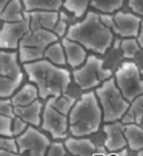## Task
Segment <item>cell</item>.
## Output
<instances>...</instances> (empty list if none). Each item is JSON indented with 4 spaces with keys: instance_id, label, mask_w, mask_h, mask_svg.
<instances>
[{
    "instance_id": "obj_1",
    "label": "cell",
    "mask_w": 143,
    "mask_h": 156,
    "mask_svg": "<svg viewBox=\"0 0 143 156\" xmlns=\"http://www.w3.org/2000/svg\"><path fill=\"white\" fill-rule=\"evenodd\" d=\"M29 81L38 88L42 100L64 96L70 83V73L65 68L55 66L45 58L23 64Z\"/></svg>"
},
{
    "instance_id": "obj_2",
    "label": "cell",
    "mask_w": 143,
    "mask_h": 156,
    "mask_svg": "<svg viewBox=\"0 0 143 156\" xmlns=\"http://www.w3.org/2000/svg\"><path fill=\"white\" fill-rule=\"evenodd\" d=\"M65 38L83 45L87 51L104 54L113 42V32L104 25L95 12H88L83 20L72 24Z\"/></svg>"
},
{
    "instance_id": "obj_3",
    "label": "cell",
    "mask_w": 143,
    "mask_h": 156,
    "mask_svg": "<svg viewBox=\"0 0 143 156\" xmlns=\"http://www.w3.org/2000/svg\"><path fill=\"white\" fill-rule=\"evenodd\" d=\"M69 131L74 137H84L99 130L103 113L95 92L88 91L75 101L69 112Z\"/></svg>"
},
{
    "instance_id": "obj_4",
    "label": "cell",
    "mask_w": 143,
    "mask_h": 156,
    "mask_svg": "<svg viewBox=\"0 0 143 156\" xmlns=\"http://www.w3.org/2000/svg\"><path fill=\"white\" fill-rule=\"evenodd\" d=\"M95 96L99 101L104 122H117L122 120L128 111L129 102L123 97L113 78L104 81L99 87H97Z\"/></svg>"
},
{
    "instance_id": "obj_5",
    "label": "cell",
    "mask_w": 143,
    "mask_h": 156,
    "mask_svg": "<svg viewBox=\"0 0 143 156\" xmlns=\"http://www.w3.org/2000/svg\"><path fill=\"white\" fill-rule=\"evenodd\" d=\"M59 38L48 29H34L22 39L19 44V61L20 63H30L44 58V52L52 43L58 42Z\"/></svg>"
},
{
    "instance_id": "obj_6",
    "label": "cell",
    "mask_w": 143,
    "mask_h": 156,
    "mask_svg": "<svg viewBox=\"0 0 143 156\" xmlns=\"http://www.w3.org/2000/svg\"><path fill=\"white\" fill-rule=\"evenodd\" d=\"M73 78L80 90L90 91L112 78V72L104 68V62L99 57L89 55L80 67L73 71Z\"/></svg>"
},
{
    "instance_id": "obj_7",
    "label": "cell",
    "mask_w": 143,
    "mask_h": 156,
    "mask_svg": "<svg viewBox=\"0 0 143 156\" xmlns=\"http://www.w3.org/2000/svg\"><path fill=\"white\" fill-rule=\"evenodd\" d=\"M114 81L128 102H132L138 96L143 94V80L141 77L139 68L133 62L123 63L116 71Z\"/></svg>"
},
{
    "instance_id": "obj_8",
    "label": "cell",
    "mask_w": 143,
    "mask_h": 156,
    "mask_svg": "<svg viewBox=\"0 0 143 156\" xmlns=\"http://www.w3.org/2000/svg\"><path fill=\"white\" fill-rule=\"evenodd\" d=\"M18 154L20 156H46V151L50 146V141L46 136L33 126L15 139Z\"/></svg>"
},
{
    "instance_id": "obj_9",
    "label": "cell",
    "mask_w": 143,
    "mask_h": 156,
    "mask_svg": "<svg viewBox=\"0 0 143 156\" xmlns=\"http://www.w3.org/2000/svg\"><path fill=\"white\" fill-rule=\"evenodd\" d=\"M25 18V16H24ZM32 30L29 19L25 18L22 22L4 23L0 28V49L16 51L19 49L22 39Z\"/></svg>"
},
{
    "instance_id": "obj_10",
    "label": "cell",
    "mask_w": 143,
    "mask_h": 156,
    "mask_svg": "<svg viewBox=\"0 0 143 156\" xmlns=\"http://www.w3.org/2000/svg\"><path fill=\"white\" fill-rule=\"evenodd\" d=\"M42 129L49 132L54 140L65 139L69 129L68 117L56 111L49 102H46L42 113Z\"/></svg>"
},
{
    "instance_id": "obj_11",
    "label": "cell",
    "mask_w": 143,
    "mask_h": 156,
    "mask_svg": "<svg viewBox=\"0 0 143 156\" xmlns=\"http://www.w3.org/2000/svg\"><path fill=\"white\" fill-rule=\"evenodd\" d=\"M113 28L112 32L117 33L122 38H137L142 19L134 13L116 12L113 15Z\"/></svg>"
},
{
    "instance_id": "obj_12",
    "label": "cell",
    "mask_w": 143,
    "mask_h": 156,
    "mask_svg": "<svg viewBox=\"0 0 143 156\" xmlns=\"http://www.w3.org/2000/svg\"><path fill=\"white\" fill-rule=\"evenodd\" d=\"M19 54L15 51H0V74L15 81H23Z\"/></svg>"
},
{
    "instance_id": "obj_13",
    "label": "cell",
    "mask_w": 143,
    "mask_h": 156,
    "mask_svg": "<svg viewBox=\"0 0 143 156\" xmlns=\"http://www.w3.org/2000/svg\"><path fill=\"white\" fill-rule=\"evenodd\" d=\"M106 133V147L109 151H119L124 149L127 140L124 136V125L122 122H109L104 126Z\"/></svg>"
},
{
    "instance_id": "obj_14",
    "label": "cell",
    "mask_w": 143,
    "mask_h": 156,
    "mask_svg": "<svg viewBox=\"0 0 143 156\" xmlns=\"http://www.w3.org/2000/svg\"><path fill=\"white\" fill-rule=\"evenodd\" d=\"M62 45L64 48L65 52V58H66V63H68L72 68H78L80 67L85 61H87V49L80 45L79 43L70 41L68 38H63L62 39Z\"/></svg>"
},
{
    "instance_id": "obj_15",
    "label": "cell",
    "mask_w": 143,
    "mask_h": 156,
    "mask_svg": "<svg viewBox=\"0 0 143 156\" xmlns=\"http://www.w3.org/2000/svg\"><path fill=\"white\" fill-rule=\"evenodd\" d=\"M24 16L29 19L30 29H48L53 30L59 19V12H24Z\"/></svg>"
},
{
    "instance_id": "obj_16",
    "label": "cell",
    "mask_w": 143,
    "mask_h": 156,
    "mask_svg": "<svg viewBox=\"0 0 143 156\" xmlns=\"http://www.w3.org/2000/svg\"><path fill=\"white\" fill-rule=\"evenodd\" d=\"M43 106L39 100L35 102L28 105V106H20V107H14V116L22 119L28 125H32L34 127L42 125V111Z\"/></svg>"
},
{
    "instance_id": "obj_17",
    "label": "cell",
    "mask_w": 143,
    "mask_h": 156,
    "mask_svg": "<svg viewBox=\"0 0 143 156\" xmlns=\"http://www.w3.org/2000/svg\"><path fill=\"white\" fill-rule=\"evenodd\" d=\"M64 146L74 156H94L95 154V145L88 139H66Z\"/></svg>"
},
{
    "instance_id": "obj_18",
    "label": "cell",
    "mask_w": 143,
    "mask_h": 156,
    "mask_svg": "<svg viewBox=\"0 0 143 156\" xmlns=\"http://www.w3.org/2000/svg\"><path fill=\"white\" fill-rule=\"evenodd\" d=\"M38 98H39V93H38L36 86L34 83H28L10 97V101L13 107H20L30 105Z\"/></svg>"
},
{
    "instance_id": "obj_19",
    "label": "cell",
    "mask_w": 143,
    "mask_h": 156,
    "mask_svg": "<svg viewBox=\"0 0 143 156\" xmlns=\"http://www.w3.org/2000/svg\"><path fill=\"white\" fill-rule=\"evenodd\" d=\"M25 12H59L64 0H22Z\"/></svg>"
},
{
    "instance_id": "obj_20",
    "label": "cell",
    "mask_w": 143,
    "mask_h": 156,
    "mask_svg": "<svg viewBox=\"0 0 143 156\" xmlns=\"http://www.w3.org/2000/svg\"><path fill=\"white\" fill-rule=\"evenodd\" d=\"M124 136L127 145L133 151H141L143 149V127L137 123L124 125Z\"/></svg>"
},
{
    "instance_id": "obj_21",
    "label": "cell",
    "mask_w": 143,
    "mask_h": 156,
    "mask_svg": "<svg viewBox=\"0 0 143 156\" xmlns=\"http://www.w3.org/2000/svg\"><path fill=\"white\" fill-rule=\"evenodd\" d=\"M24 5L22 0H12L0 14V20L4 23H15L24 20Z\"/></svg>"
},
{
    "instance_id": "obj_22",
    "label": "cell",
    "mask_w": 143,
    "mask_h": 156,
    "mask_svg": "<svg viewBox=\"0 0 143 156\" xmlns=\"http://www.w3.org/2000/svg\"><path fill=\"white\" fill-rule=\"evenodd\" d=\"M122 123H143V94L138 96L132 101L128 107V111L123 116Z\"/></svg>"
},
{
    "instance_id": "obj_23",
    "label": "cell",
    "mask_w": 143,
    "mask_h": 156,
    "mask_svg": "<svg viewBox=\"0 0 143 156\" xmlns=\"http://www.w3.org/2000/svg\"><path fill=\"white\" fill-rule=\"evenodd\" d=\"M44 58L55 66H59V67L64 66L66 63V58H65V52H64V48L62 45V42L58 41L55 43H52L45 49Z\"/></svg>"
},
{
    "instance_id": "obj_24",
    "label": "cell",
    "mask_w": 143,
    "mask_h": 156,
    "mask_svg": "<svg viewBox=\"0 0 143 156\" xmlns=\"http://www.w3.org/2000/svg\"><path fill=\"white\" fill-rule=\"evenodd\" d=\"M90 6L102 14H113L124 4V0H90Z\"/></svg>"
},
{
    "instance_id": "obj_25",
    "label": "cell",
    "mask_w": 143,
    "mask_h": 156,
    "mask_svg": "<svg viewBox=\"0 0 143 156\" xmlns=\"http://www.w3.org/2000/svg\"><path fill=\"white\" fill-rule=\"evenodd\" d=\"M90 0H64L63 8L66 12L72 13L75 18H82L83 15L87 14L88 6Z\"/></svg>"
},
{
    "instance_id": "obj_26",
    "label": "cell",
    "mask_w": 143,
    "mask_h": 156,
    "mask_svg": "<svg viewBox=\"0 0 143 156\" xmlns=\"http://www.w3.org/2000/svg\"><path fill=\"white\" fill-rule=\"evenodd\" d=\"M46 102H49L56 111H59L60 113L68 116L70 110L73 108L74 103H75V100L72 98V97L59 96V97H50V98H48Z\"/></svg>"
},
{
    "instance_id": "obj_27",
    "label": "cell",
    "mask_w": 143,
    "mask_h": 156,
    "mask_svg": "<svg viewBox=\"0 0 143 156\" xmlns=\"http://www.w3.org/2000/svg\"><path fill=\"white\" fill-rule=\"evenodd\" d=\"M20 83V81H15L0 74V97L2 98H10L18 91Z\"/></svg>"
},
{
    "instance_id": "obj_28",
    "label": "cell",
    "mask_w": 143,
    "mask_h": 156,
    "mask_svg": "<svg viewBox=\"0 0 143 156\" xmlns=\"http://www.w3.org/2000/svg\"><path fill=\"white\" fill-rule=\"evenodd\" d=\"M121 49L123 57L127 58V59H132L138 54L141 45L137 38H123L121 41Z\"/></svg>"
},
{
    "instance_id": "obj_29",
    "label": "cell",
    "mask_w": 143,
    "mask_h": 156,
    "mask_svg": "<svg viewBox=\"0 0 143 156\" xmlns=\"http://www.w3.org/2000/svg\"><path fill=\"white\" fill-rule=\"evenodd\" d=\"M66 30H68V18L64 13H59V19L52 32L55 35H58V38H62L64 37V34H66Z\"/></svg>"
},
{
    "instance_id": "obj_30",
    "label": "cell",
    "mask_w": 143,
    "mask_h": 156,
    "mask_svg": "<svg viewBox=\"0 0 143 156\" xmlns=\"http://www.w3.org/2000/svg\"><path fill=\"white\" fill-rule=\"evenodd\" d=\"M12 121L13 119L0 115V136H8L12 137L13 132H12Z\"/></svg>"
},
{
    "instance_id": "obj_31",
    "label": "cell",
    "mask_w": 143,
    "mask_h": 156,
    "mask_svg": "<svg viewBox=\"0 0 143 156\" xmlns=\"http://www.w3.org/2000/svg\"><path fill=\"white\" fill-rule=\"evenodd\" d=\"M0 115L14 119V107L12 105V101L9 98H2L0 97Z\"/></svg>"
},
{
    "instance_id": "obj_32",
    "label": "cell",
    "mask_w": 143,
    "mask_h": 156,
    "mask_svg": "<svg viewBox=\"0 0 143 156\" xmlns=\"http://www.w3.org/2000/svg\"><path fill=\"white\" fill-rule=\"evenodd\" d=\"M26 129H28V123L25 121H23L22 119H19V117H14L13 121H12V132H13V136L18 137V136L22 135Z\"/></svg>"
},
{
    "instance_id": "obj_33",
    "label": "cell",
    "mask_w": 143,
    "mask_h": 156,
    "mask_svg": "<svg viewBox=\"0 0 143 156\" xmlns=\"http://www.w3.org/2000/svg\"><path fill=\"white\" fill-rule=\"evenodd\" d=\"M0 150H9V151H13V152H18L16 141L13 137L0 136Z\"/></svg>"
},
{
    "instance_id": "obj_34",
    "label": "cell",
    "mask_w": 143,
    "mask_h": 156,
    "mask_svg": "<svg viewBox=\"0 0 143 156\" xmlns=\"http://www.w3.org/2000/svg\"><path fill=\"white\" fill-rule=\"evenodd\" d=\"M46 156H65V146L60 142L50 144L46 151Z\"/></svg>"
},
{
    "instance_id": "obj_35",
    "label": "cell",
    "mask_w": 143,
    "mask_h": 156,
    "mask_svg": "<svg viewBox=\"0 0 143 156\" xmlns=\"http://www.w3.org/2000/svg\"><path fill=\"white\" fill-rule=\"evenodd\" d=\"M128 6L134 14L143 16V0H128Z\"/></svg>"
},
{
    "instance_id": "obj_36",
    "label": "cell",
    "mask_w": 143,
    "mask_h": 156,
    "mask_svg": "<svg viewBox=\"0 0 143 156\" xmlns=\"http://www.w3.org/2000/svg\"><path fill=\"white\" fill-rule=\"evenodd\" d=\"M99 18H100L102 23L112 30V28H113V23H114V22H113V15H112V14H100V15H99Z\"/></svg>"
},
{
    "instance_id": "obj_37",
    "label": "cell",
    "mask_w": 143,
    "mask_h": 156,
    "mask_svg": "<svg viewBox=\"0 0 143 156\" xmlns=\"http://www.w3.org/2000/svg\"><path fill=\"white\" fill-rule=\"evenodd\" d=\"M137 41L141 45V48H143V19H142V23H141V29H139V33L137 35Z\"/></svg>"
},
{
    "instance_id": "obj_38",
    "label": "cell",
    "mask_w": 143,
    "mask_h": 156,
    "mask_svg": "<svg viewBox=\"0 0 143 156\" xmlns=\"http://www.w3.org/2000/svg\"><path fill=\"white\" fill-rule=\"evenodd\" d=\"M10 2H12V0H0V14L3 13V10L6 8V5L10 3Z\"/></svg>"
},
{
    "instance_id": "obj_39",
    "label": "cell",
    "mask_w": 143,
    "mask_h": 156,
    "mask_svg": "<svg viewBox=\"0 0 143 156\" xmlns=\"http://www.w3.org/2000/svg\"><path fill=\"white\" fill-rule=\"evenodd\" d=\"M139 156H143V149L139 151Z\"/></svg>"
},
{
    "instance_id": "obj_40",
    "label": "cell",
    "mask_w": 143,
    "mask_h": 156,
    "mask_svg": "<svg viewBox=\"0 0 143 156\" xmlns=\"http://www.w3.org/2000/svg\"><path fill=\"white\" fill-rule=\"evenodd\" d=\"M142 127H143V126H142Z\"/></svg>"
}]
</instances>
